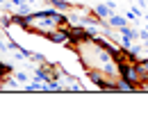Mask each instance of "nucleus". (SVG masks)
I'll use <instances>...</instances> for the list:
<instances>
[{
    "label": "nucleus",
    "instance_id": "1",
    "mask_svg": "<svg viewBox=\"0 0 148 132\" xmlns=\"http://www.w3.org/2000/svg\"><path fill=\"white\" fill-rule=\"evenodd\" d=\"M46 39H48L50 43H62V46H69V43H71V34H69L66 27H57L53 32H48Z\"/></svg>",
    "mask_w": 148,
    "mask_h": 132
},
{
    "label": "nucleus",
    "instance_id": "16",
    "mask_svg": "<svg viewBox=\"0 0 148 132\" xmlns=\"http://www.w3.org/2000/svg\"><path fill=\"white\" fill-rule=\"evenodd\" d=\"M146 18H148V16H146Z\"/></svg>",
    "mask_w": 148,
    "mask_h": 132
},
{
    "label": "nucleus",
    "instance_id": "14",
    "mask_svg": "<svg viewBox=\"0 0 148 132\" xmlns=\"http://www.w3.org/2000/svg\"><path fill=\"white\" fill-rule=\"evenodd\" d=\"M12 2H14L16 7H21V5H23V0H12Z\"/></svg>",
    "mask_w": 148,
    "mask_h": 132
},
{
    "label": "nucleus",
    "instance_id": "11",
    "mask_svg": "<svg viewBox=\"0 0 148 132\" xmlns=\"http://www.w3.org/2000/svg\"><path fill=\"white\" fill-rule=\"evenodd\" d=\"M32 59H34V62H39V64H46V57L39 55V53H32Z\"/></svg>",
    "mask_w": 148,
    "mask_h": 132
},
{
    "label": "nucleus",
    "instance_id": "3",
    "mask_svg": "<svg viewBox=\"0 0 148 132\" xmlns=\"http://www.w3.org/2000/svg\"><path fill=\"white\" fill-rule=\"evenodd\" d=\"M116 91H137V84H132V82H128L125 77H119L116 80Z\"/></svg>",
    "mask_w": 148,
    "mask_h": 132
},
{
    "label": "nucleus",
    "instance_id": "6",
    "mask_svg": "<svg viewBox=\"0 0 148 132\" xmlns=\"http://www.w3.org/2000/svg\"><path fill=\"white\" fill-rule=\"evenodd\" d=\"M55 9H59V12H69V9H73V5L71 2H66V0H48Z\"/></svg>",
    "mask_w": 148,
    "mask_h": 132
},
{
    "label": "nucleus",
    "instance_id": "12",
    "mask_svg": "<svg viewBox=\"0 0 148 132\" xmlns=\"http://www.w3.org/2000/svg\"><path fill=\"white\" fill-rule=\"evenodd\" d=\"M0 23H2V27L7 30V27L12 25V18H9V16H2V18H0Z\"/></svg>",
    "mask_w": 148,
    "mask_h": 132
},
{
    "label": "nucleus",
    "instance_id": "8",
    "mask_svg": "<svg viewBox=\"0 0 148 132\" xmlns=\"http://www.w3.org/2000/svg\"><path fill=\"white\" fill-rule=\"evenodd\" d=\"M25 89H27V91H43V89H46V82H41V80L37 77V82H30Z\"/></svg>",
    "mask_w": 148,
    "mask_h": 132
},
{
    "label": "nucleus",
    "instance_id": "15",
    "mask_svg": "<svg viewBox=\"0 0 148 132\" xmlns=\"http://www.w3.org/2000/svg\"><path fill=\"white\" fill-rule=\"evenodd\" d=\"M128 2H132V0H128Z\"/></svg>",
    "mask_w": 148,
    "mask_h": 132
},
{
    "label": "nucleus",
    "instance_id": "10",
    "mask_svg": "<svg viewBox=\"0 0 148 132\" xmlns=\"http://www.w3.org/2000/svg\"><path fill=\"white\" fill-rule=\"evenodd\" d=\"M9 73H12V66H9V64H2V62H0V77H2V75H9Z\"/></svg>",
    "mask_w": 148,
    "mask_h": 132
},
{
    "label": "nucleus",
    "instance_id": "5",
    "mask_svg": "<svg viewBox=\"0 0 148 132\" xmlns=\"http://www.w3.org/2000/svg\"><path fill=\"white\" fill-rule=\"evenodd\" d=\"M2 89H16L18 87V80H16V75L9 77V75H2V84H0Z\"/></svg>",
    "mask_w": 148,
    "mask_h": 132
},
{
    "label": "nucleus",
    "instance_id": "9",
    "mask_svg": "<svg viewBox=\"0 0 148 132\" xmlns=\"http://www.w3.org/2000/svg\"><path fill=\"white\" fill-rule=\"evenodd\" d=\"M46 89H50V91H62L64 87H62V82H57V77H50V80L46 82Z\"/></svg>",
    "mask_w": 148,
    "mask_h": 132
},
{
    "label": "nucleus",
    "instance_id": "7",
    "mask_svg": "<svg viewBox=\"0 0 148 132\" xmlns=\"http://www.w3.org/2000/svg\"><path fill=\"white\" fill-rule=\"evenodd\" d=\"M121 34L128 37V39H137V37H139V32H137L134 27H130V25H123V27H121Z\"/></svg>",
    "mask_w": 148,
    "mask_h": 132
},
{
    "label": "nucleus",
    "instance_id": "4",
    "mask_svg": "<svg viewBox=\"0 0 148 132\" xmlns=\"http://www.w3.org/2000/svg\"><path fill=\"white\" fill-rule=\"evenodd\" d=\"M107 21H110L112 27H116V30H121L123 25H128V18H125V16H119V14H112Z\"/></svg>",
    "mask_w": 148,
    "mask_h": 132
},
{
    "label": "nucleus",
    "instance_id": "2",
    "mask_svg": "<svg viewBox=\"0 0 148 132\" xmlns=\"http://www.w3.org/2000/svg\"><path fill=\"white\" fill-rule=\"evenodd\" d=\"M93 14H96L98 18H110L112 14H114V7H112V5H105V2H100V5L93 7Z\"/></svg>",
    "mask_w": 148,
    "mask_h": 132
},
{
    "label": "nucleus",
    "instance_id": "13",
    "mask_svg": "<svg viewBox=\"0 0 148 132\" xmlns=\"http://www.w3.org/2000/svg\"><path fill=\"white\" fill-rule=\"evenodd\" d=\"M16 80H18L21 84H25V82H27V75H25V73H16Z\"/></svg>",
    "mask_w": 148,
    "mask_h": 132
}]
</instances>
